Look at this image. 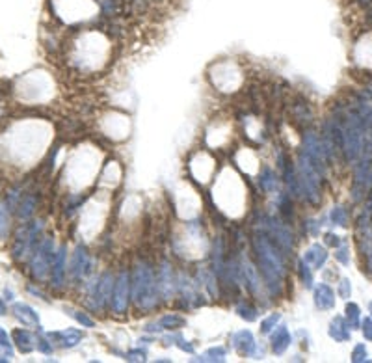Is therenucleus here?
<instances>
[{
  "mask_svg": "<svg viewBox=\"0 0 372 363\" xmlns=\"http://www.w3.org/2000/svg\"><path fill=\"white\" fill-rule=\"evenodd\" d=\"M92 268V261H90V255H87V250L78 246L75 255H73L71 261V276L73 277H84Z\"/></svg>",
  "mask_w": 372,
  "mask_h": 363,
  "instance_id": "nucleus-8",
  "label": "nucleus"
},
{
  "mask_svg": "<svg viewBox=\"0 0 372 363\" xmlns=\"http://www.w3.org/2000/svg\"><path fill=\"white\" fill-rule=\"evenodd\" d=\"M277 321H279V313H272L270 317L265 318V321L260 323V332H262V333H270L272 330L275 328V324H277Z\"/></svg>",
  "mask_w": 372,
  "mask_h": 363,
  "instance_id": "nucleus-24",
  "label": "nucleus"
},
{
  "mask_svg": "<svg viewBox=\"0 0 372 363\" xmlns=\"http://www.w3.org/2000/svg\"><path fill=\"white\" fill-rule=\"evenodd\" d=\"M11 337H13V343H15V347L19 348L20 352H32L34 348H36V339L32 337L30 332H26V330H20V328H17V330H13V333H11Z\"/></svg>",
  "mask_w": 372,
  "mask_h": 363,
  "instance_id": "nucleus-13",
  "label": "nucleus"
},
{
  "mask_svg": "<svg viewBox=\"0 0 372 363\" xmlns=\"http://www.w3.org/2000/svg\"><path fill=\"white\" fill-rule=\"evenodd\" d=\"M73 317L77 318V321L82 324V326H86V328H93V326H95V323H93V318H90V317H87L86 313H82V311H75V313H73Z\"/></svg>",
  "mask_w": 372,
  "mask_h": 363,
  "instance_id": "nucleus-27",
  "label": "nucleus"
},
{
  "mask_svg": "<svg viewBox=\"0 0 372 363\" xmlns=\"http://www.w3.org/2000/svg\"><path fill=\"white\" fill-rule=\"evenodd\" d=\"M6 313V306H4V300H0V317Z\"/></svg>",
  "mask_w": 372,
  "mask_h": 363,
  "instance_id": "nucleus-37",
  "label": "nucleus"
},
{
  "mask_svg": "<svg viewBox=\"0 0 372 363\" xmlns=\"http://www.w3.org/2000/svg\"><path fill=\"white\" fill-rule=\"evenodd\" d=\"M65 246H61L58 253H54V259H52V283L54 287H61L63 283V277H65Z\"/></svg>",
  "mask_w": 372,
  "mask_h": 363,
  "instance_id": "nucleus-10",
  "label": "nucleus"
},
{
  "mask_svg": "<svg viewBox=\"0 0 372 363\" xmlns=\"http://www.w3.org/2000/svg\"><path fill=\"white\" fill-rule=\"evenodd\" d=\"M332 218H333V222H335V224H339V225H346V212H344V209H341V207H337V209H333Z\"/></svg>",
  "mask_w": 372,
  "mask_h": 363,
  "instance_id": "nucleus-28",
  "label": "nucleus"
},
{
  "mask_svg": "<svg viewBox=\"0 0 372 363\" xmlns=\"http://www.w3.org/2000/svg\"><path fill=\"white\" fill-rule=\"evenodd\" d=\"M157 277L147 265H138L133 277V298L140 307H153L157 304Z\"/></svg>",
  "mask_w": 372,
  "mask_h": 363,
  "instance_id": "nucleus-2",
  "label": "nucleus"
},
{
  "mask_svg": "<svg viewBox=\"0 0 372 363\" xmlns=\"http://www.w3.org/2000/svg\"><path fill=\"white\" fill-rule=\"evenodd\" d=\"M52 259H54V244L52 239H43L37 244V250L32 259V272L37 280H43L47 276L49 268L52 266Z\"/></svg>",
  "mask_w": 372,
  "mask_h": 363,
  "instance_id": "nucleus-4",
  "label": "nucleus"
},
{
  "mask_svg": "<svg viewBox=\"0 0 372 363\" xmlns=\"http://www.w3.org/2000/svg\"><path fill=\"white\" fill-rule=\"evenodd\" d=\"M11 313H13L17 321H20L25 326H37V324H39L37 313L34 311L30 306H26V304H13Z\"/></svg>",
  "mask_w": 372,
  "mask_h": 363,
  "instance_id": "nucleus-11",
  "label": "nucleus"
},
{
  "mask_svg": "<svg viewBox=\"0 0 372 363\" xmlns=\"http://www.w3.org/2000/svg\"><path fill=\"white\" fill-rule=\"evenodd\" d=\"M0 352H2V356H8V358L13 356V343H11L10 335H8L4 328H0Z\"/></svg>",
  "mask_w": 372,
  "mask_h": 363,
  "instance_id": "nucleus-19",
  "label": "nucleus"
},
{
  "mask_svg": "<svg viewBox=\"0 0 372 363\" xmlns=\"http://www.w3.org/2000/svg\"><path fill=\"white\" fill-rule=\"evenodd\" d=\"M225 348L224 347H216V348H209L207 352L203 354V361H224L225 359Z\"/></svg>",
  "mask_w": 372,
  "mask_h": 363,
  "instance_id": "nucleus-20",
  "label": "nucleus"
},
{
  "mask_svg": "<svg viewBox=\"0 0 372 363\" xmlns=\"http://www.w3.org/2000/svg\"><path fill=\"white\" fill-rule=\"evenodd\" d=\"M236 313H238V317L246 318L248 323H251V321L257 318V309L251 307L250 304H240V306H236Z\"/></svg>",
  "mask_w": 372,
  "mask_h": 363,
  "instance_id": "nucleus-22",
  "label": "nucleus"
},
{
  "mask_svg": "<svg viewBox=\"0 0 372 363\" xmlns=\"http://www.w3.org/2000/svg\"><path fill=\"white\" fill-rule=\"evenodd\" d=\"M34 210H36V200L32 196H26L19 205V218H23V220L30 218L34 215Z\"/></svg>",
  "mask_w": 372,
  "mask_h": 363,
  "instance_id": "nucleus-18",
  "label": "nucleus"
},
{
  "mask_svg": "<svg viewBox=\"0 0 372 363\" xmlns=\"http://www.w3.org/2000/svg\"><path fill=\"white\" fill-rule=\"evenodd\" d=\"M350 282L348 280H342L341 282V287H339V294H341L342 298H350Z\"/></svg>",
  "mask_w": 372,
  "mask_h": 363,
  "instance_id": "nucleus-32",
  "label": "nucleus"
},
{
  "mask_svg": "<svg viewBox=\"0 0 372 363\" xmlns=\"http://www.w3.org/2000/svg\"><path fill=\"white\" fill-rule=\"evenodd\" d=\"M300 268H301V280L305 282L307 287H311L313 285V276H311V270H309V265H305V263L301 261Z\"/></svg>",
  "mask_w": 372,
  "mask_h": 363,
  "instance_id": "nucleus-30",
  "label": "nucleus"
},
{
  "mask_svg": "<svg viewBox=\"0 0 372 363\" xmlns=\"http://www.w3.org/2000/svg\"><path fill=\"white\" fill-rule=\"evenodd\" d=\"M128 289H130V280H128L127 272H121L118 277V282L114 285L112 291V309L114 313L118 315H123L127 311V304H128Z\"/></svg>",
  "mask_w": 372,
  "mask_h": 363,
  "instance_id": "nucleus-5",
  "label": "nucleus"
},
{
  "mask_svg": "<svg viewBox=\"0 0 372 363\" xmlns=\"http://www.w3.org/2000/svg\"><path fill=\"white\" fill-rule=\"evenodd\" d=\"M330 335H332L335 341H348L350 339V326L344 323L342 317H335V321L330 326Z\"/></svg>",
  "mask_w": 372,
  "mask_h": 363,
  "instance_id": "nucleus-16",
  "label": "nucleus"
},
{
  "mask_svg": "<svg viewBox=\"0 0 372 363\" xmlns=\"http://www.w3.org/2000/svg\"><path fill=\"white\" fill-rule=\"evenodd\" d=\"M231 343H233V347H235L242 356H253L255 348H257L255 339H253V333H251L250 330H242V332L233 333Z\"/></svg>",
  "mask_w": 372,
  "mask_h": 363,
  "instance_id": "nucleus-7",
  "label": "nucleus"
},
{
  "mask_svg": "<svg viewBox=\"0 0 372 363\" xmlns=\"http://www.w3.org/2000/svg\"><path fill=\"white\" fill-rule=\"evenodd\" d=\"M352 359L354 361H365V359H367V348H365V345H357V347L354 348Z\"/></svg>",
  "mask_w": 372,
  "mask_h": 363,
  "instance_id": "nucleus-29",
  "label": "nucleus"
},
{
  "mask_svg": "<svg viewBox=\"0 0 372 363\" xmlns=\"http://www.w3.org/2000/svg\"><path fill=\"white\" fill-rule=\"evenodd\" d=\"M315 302L320 309H332L335 306V292L332 291V287L327 285H318L315 291Z\"/></svg>",
  "mask_w": 372,
  "mask_h": 363,
  "instance_id": "nucleus-14",
  "label": "nucleus"
},
{
  "mask_svg": "<svg viewBox=\"0 0 372 363\" xmlns=\"http://www.w3.org/2000/svg\"><path fill=\"white\" fill-rule=\"evenodd\" d=\"M112 274H102L101 276V280H99L97 282V285L93 287V292H92V306L95 307V309H101L102 306H104V304L108 302V300H110V298H112Z\"/></svg>",
  "mask_w": 372,
  "mask_h": 363,
  "instance_id": "nucleus-6",
  "label": "nucleus"
},
{
  "mask_svg": "<svg viewBox=\"0 0 372 363\" xmlns=\"http://www.w3.org/2000/svg\"><path fill=\"white\" fill-rule=\"evenodd\" d=\"M326 239H327V244H332V246H337L339 242H341V241H339V237L332 235V233H330V235H326Z\"/></svg>",
  "mask_w": 372,
  "mask_h": 363,
  "instance_id": "nucleus-35",
  "label": "nucleus"
},
{
  "mask_svg": "<svg viewBox=\"0 0 372 363\" xmlns=\"http://www.w3.org/2000/svg\"><path fill=\"white\" fill-rule=\"evenodd\" d=\"M368 309H370V311H372V304H370V306H368Z\"/></svg>",
  "mask_w": 372,
  "mask_h": 363,
  "instance_id": "nucleus-38",
  "label": "nucleus"
},
{
  "mask_svg": "<svg viewBox=\"0 0 372 363\" xmlns=\"http://www.w3.org/2000/svg\"><path fill=\"white\" fill-rule=\"evenodd\" d=\"M346 253H348L346 248H341V250H339V251H337V253H335V257H337V259H339V261L342 263V265H348V263H350V257H348Z\"/></svg>",
  "mask_w": 372,
  "mask_h": 363,
  "instance_id": "nucleus-34",
  "label": "nucleus"
},
{
  "mask_svg": "<svg viewBox=\"0 0 372 363\" xmlns=\"http://www.w3.org/2000/svg\"><path fill=\"white\" fill-rule=\"evenodd\" d=\"M291 333H289V328L287 326H279L272 333V350L275 354H283L291 345Z\"/></svg>",
  "mask_w": 372,
  "mask_h": 363,
  "instance_id": "nucleus-12",
  "label": "nucleus"
},
{
  "mask_svg": "<svg viewBox=\"0 0 372 363\" xmlns=\"http://www.w3.org/2000/svg\"><path fill=\"white\" fill-rule=\"evenodd\" d=\"M4 296H6V300H13V294H11V291H8V289L4 291Z\"/></svg>",
  "mask_w": 372,
  "mask_h": 363,
  "instance_id": "nucleus-36",
  "label": "nucleus"
},
{
  "mask_svg": "<svg viewBox=\"0 0 372 363\" xmlns=\"http://www.w3.org/2000/svg\"><path fill=\"white\" fill-rule=\"evenodd\" d=\"M186 324V321H184L183 317H179V315H166V317H162L160 321H158V330H175V328H181Z\"/></svg>",
  "mask_w": 372,
  "mask_h": 363,
  "instance_id": "nucleus-17",
  "label": "nucleus"
},
{
  "mask_svg": "<svg viewBox=\"0 0 372 363\" xmlns=\"http://www.w3.org/2000/svg\"><path fill=\"white\" fill-rule=\"evenodd\" d=\"M127 361H143L145 359V354L142 350H133V352H127Z\"/></svg>",
  "mask_w": 372,
  "mask_h": 363,
  "instance_id": "nucleus-31",
  "label": "nucleus"
},
{
  "mask_svg": "<svg viewBox=\"0 0 372 363\" xmlns=\"http://www.w3.org/2000/svg\"><path fill=\"white\" fill-rule=\"evenodd\" d=\"M346 318H348V326L350 328L359 326V307H357L356 304H348L346 306Z\"/></svg>",
  "mask_w": 372,
  "mask_h": 363,
  "instance_id": "nucleus-23",
  "label": "nucleus"
},
{
  "mask_svg": "<svg viewBox=\"0 0 372 363\" xmlns=\"http://www.w3.org/2000/svg\"><path fill=\"white\" fill-rule=\"evenodd\" d=\"M326 259H327V253L320 244L311 246V248L305 251V255H303V263L313 266V268H320V266H324Z\"/></svg>",
  "mask_w": 372,
  "mask_h": 363,
  "instance_id": "nucleus-15",
  "label": "nucleus"
},
{
  "mask_svg": "<svg viewBox=\"0 0 372 363\" xmlns=\"http://www.w3.org/2000/svg\"><path fill=\"white\" fill-rule=\"evenodd\" d=\"M58 10L65 19L80 20L93 17V13L97 11V4L93 0H60Z\"/></svg>",
  "mask_w": 372,
  "mask_h": 363,
  "instance_id": "nucleus-3",
  "label": "nucleus"
},
{
  "mask_svg": "<svg viewBox=\"0 0 372 363\" xmlns=\"http://www.w3.org/2000/svg\"><path fill=\"white\" fill-rule=\"evenodd\" d=\"M363 333L368 341H372V318H365L363 321Z\"/></svg>",
  "mask_w": 372,
  "mask_h": 363,
  "instance_id": "nucleus-33",
  "label": "nucleus"
},
{
  "mask_svg": "<svg viewBox=\"0 0 372 363\" xmlns=\"http://www.w3.org/2000/svg\"><path fill=\"white\" fill-rule=\"evenodd\" d=\"M8 233V215H6L4 205H0V241L6 237Z\"/></svg>",
  "mask_w": 372,
  "mask_h": 363,
  "instance_id": "nucleus-26",
  "label": "nucleus"
},
{
  "mask_svg": "<svg viewBox=\"0 0 372 363\" xmlns=\"http://www.w3.org/2000/svg\"><path fill=\"white\" fill-rule=\"evenodd\" d=\"M36 347H37V350H39V352L47 354V356H49V354H52V350H54V348H52V343H49V339H45L43 335L36 339Z\"/></svg>",
  "mask_w": 372,
  "mask_h": 363,
  "instance_id": "nucleus-25",
  "label": "nucleus"
},
{
  "mask_svg": "<svg viewBox=\"0 0 372 363\" xmlns=\"http://www.w3.org/2000/svg\"><path fill=\"white\" fill-rule=\"evenodd\" d=\"M47 337L58 343L60 347L63 348H73L77 347L80 343L82 339V332L80 330H63V332H52V333H47Z\"/></svg>",
  "mask_w": 372,
  "mask_h": 363,
  "instance_id": "nucleus-9",
  "label": "nucleus"
},
{
  "mask_svg": "<svg viewBox=\"0 0 372 363\" xmlns=\"http://www.w3.org/2000/svg\"><path fill=\"white\" fill-rule=\"evenodd\" d=\"M255 250L259 257V266L265 280L270 287H279L283 282V261H281L279 253L275 251L274 242H270L266 237L257 235L255 237Z\"/></svg>",
  "mask_w": 372,
  "mask_h": 363,
  "instance_id": "nucleus-1",
  "label": "nucleus"
},
{
  "mask_svg": "<svg viewBox=\"0 0 372 363\" xmlns=\"http://www.w3.org/2000/svg\"><path fill=\"white\" fill-rule=\"evenodd\" d=\"M260 186H262L266 192H274V190L277 188V177L272 174L270 169H266L265 174H262V177H260Z\"/></svg>",
  "mask_w": 372,
  "mask_h": 363,
  "instance_id": "nucleus-21",
  "label": "nucleus"
}]
</instances>
